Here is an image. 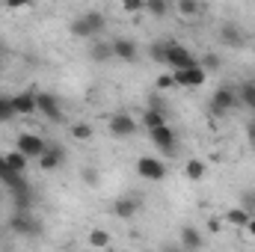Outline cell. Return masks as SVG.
Here are the masks:
<instances>
[{"label":"cell","instance_id":"6","mask_svg":"<svg viewBox=\"0 0 255 252\" xmlns=\"http://www.w3.org/2000/svg\"><path fill=\"white\" fill-rule=\"evenodd\" d=\"M148 136H151V142L163 151V154H172L175 148H178V136H175V130L166 125H157V127H148Z\"/></svg>","mask_w":255,"mask_h":252},{"label":"cell","instance_id":"36","mask_svg":"<svg viewBox=\"0 0 255 252\" xmlns=\"http://www.w3.org/2000/svg\"><path fill=\"white\" fill-rule=\"evenodd\" d=\"M247 133H250V142L255 145V125H250V127H247Z\"/></svg>","mask_w":255,"mask_h":252},{"label":"cell","instance_id":"33","mask_svg":"<svg viewBox=\"0 0 255 252\" xmlns=\"http://www.w3.org/2000/svg\"><path fill=\"white\" fill-rule=\"evenodd\" d=\"M172 86H175L172 74H163V77H157V89H172Z\"/></svg>","mask_w":255,"mask_h":252},{"label":"cell","instance_id":"3","mask_svg":"<svg viewBox=\"0 0 255 252\" xmlns=\"http://www.w3.org/2000/svg\"><path fill=\"white\" fill-rule=\"evenodd\" d=\"M238 92L232 89V86H220L214 95H211V113L214 116H226V113H232L235 107H238Z\"/></svg>","mask_w":255,"mask_h":252},{"label":"cell","instance_id":"32","mask_svg":"<svg viewBox=\"0 0 255 252\" xmlns=\"http://www.w3.org/2000/svg\"><path fill=\"white\" fill-rule=\"evenodd\" d=\"M83 181H86L89 187H95V184H98V169H92V166L83 169Z\"/></svg>","mask_w":255,"mask_h":252},{"label":"cell","instance_id":"15","mask_svg":"<svg viewBox=\"0 0 255 252\" xmlns=\"http://www.w3.org/2000/svg\"><path fill=\"white\" fill-rule=\"evenodd\" d=\"M250 217H253V214H250V211H247L244 205H238V208H229L223 220H226L229 226H235V229H247V223H250Z\"/></svg>","mask_w":255,"mask_h":252},{"label":"cell","instance_id":"13","mask_svg":"<svg viewBox=\"0 0 255 252\" xmlns=\"http://www.w3.org/2000/svg\"><path fill=\"white\" fill-rule=\"evenodd\" d=\"M65 163V148L63 145H45V151H42V157H39V166L45 169V172H54V169H60Z\"/></svg>","mask_w":255,"mask_h":252},{"label":"cell","instance_id":"26","mask_svg":"<svg viewBox=\"0 0 255 252\" xmlns=\"http://www.w3.org/2000/svg\"><path fill=\"white\" fill-rule=\"evenodd\" d=\"M148 54H151V60L157 65H166V42H154V45L148 48Z\"/></svg>","mask_w":255,"mask_h":252},{"label":"cell","instance_id":"16","mask_svg":"<svg viewBox=\"0 0 255 252\" xmlns=\"http://www.w3.org/2000/svg\"><path fill=\"white\" fill-rule=\"evenodd\" d=\"M136 199L133 196H122V199H116V205H113V214L119 217V220H130L133 214H136Z\"/></svg>","mask_w":255,"mask_h":252},{"label":"cell","instance_id":"10","mask_svg":"<svg viewBox=\"0 0 255 252\" xmlns=\"http://www.w3.org/2000/svg\"><path fill=\"white\" fill-rule=\"evenodd\" d=\"M110 133L116 136V139H128V136H133L136 133V119L130 116V113H113L110 116Z\"/></svg>","mask_w":255,"mask_h":252},{"label":"cell","instance_id":"12","mask_svg":"<svg viewBox=\"0 0 255 252\" xmlns=\"http://www.w3.org/2000/svg\"><path fill=\"white\" fill-rule=\"evenodd\" d=\"M110 45H113V60H122V63H136L139 48H136V42H133V39L119 36V39H113Z\"/></svg>","mask_w":255,"mask_h":252},{"label":"cell","instance_id":"28","mask_svg":"<svg viewBox=\"0 0 255 252\" xmlns=\"http://www.w3.org/2000/svg\"><path fill=\"white\" fill-rule=\"evenodd\" d=\"M12 116H15V110H12V101H9L6 95H0V125H3V122H9Z\"/></svg>","mask_w":255,"mask_h":252},{"label":"cell","instance_id":"31","mask_svg":"<svg viewBox=\"0 0 255 252\" xmlns=\"http://www.w3.org/2000/svg\"><path fill=\"white\" fill-rule=\"evenodd\" d=\"M241 205H244V208H247L250 214L255 211V193H253V190H247V193H241Z\"/></svg>","mask_w":255,"mask_h":252},{"label":"cell","instance_id":"14","mask_svg":"<svg viewBox=\"0 0 255 252\" xmlns=\"http://www.w3.org/2000/svg\"><path fill=\"white\" fill-rule=\"evenodd\" d=\"M220 42L226 45V48H244L247 45V33L238 27V24H220Z\"/></svg>","mask_w":255,"mask_h":252},{"label":"cell","instance_id":"4","mask_svg":"<svg viewBox=\"0 0 255 252\" xmlns=\"http://www.w3.org/2000/svg\"><path fill=\"white\" fill-rule=\"evenodd\" d=\"M36 107H39V116H45L48 122H63V104H60V98L57 95H51V92H36Z\"/></svg>","mask_w":255,"mask_h":252},{"label":"cell","instance_id":"11","mask_svg":"<svg viewBox=\"0 0 255 252\" xmlns=\"http://www.w3.org/2000/svg\"><path fill=\"white\" fill-rule=\"evenodd\" d=\"M9 101H12L15 116H33V113H39V107H36V92H33V89L15 92V95H9Z\"/></svg>","mask_w":255,"mask_h":252},{"label":"cell","instance_id":"18","mask_svg":"<svg viewBox=\"0 0 255 252\" xmlns=\"http://www.w3.org/2000/svg\"><path fill=\"white\" fill-rule=\"evenodd\" d=\"M181 247H184V250H199V247H202L199 229H193V226H184V229H181Z\"/></svg>","mask_w":255,"mask_h":252},{"label":"cell","instance_id":"8","mask_svg":"<svg viewBox=\"0 0 255 252\" xmlns=\"http://www.w3.org/2000/svg\"><path fill=\"white\" fill-rule=\"evenodd\" d=\"M199 60L193 57L190 51L184 48V45H178V42H166V65L175 71V68H190L196 65Z\"/></svg>","mask_w":255,"mask_h":252},{"label":"cell","instance_id":"29","mask_svg":"<svg viewBox=\"0 0 255 252\" xmlns=\"http://www.w3.org/2000/svg\"><path fill=\"white\" fill-rule=\"evenodd\" d=\"M199 65H202L205 71H217V68H220V57H217V54H205V57L199 60Z\"/></svg>","mask_w":255,"mask_h":252},{"label":"cell","instance_id":"25","mask_svg":"<svg viewBox=\"0 0 255 252\" xmlns=\"http://www.w3.org/2000/svg\"><path fill=\"white\" fill-rule=\"evenodd\" d=\"M113 241H110V235L107 232H101V229H92L89 232V247H110Z\"/></svg>","mask_w":255,"mask_h":252},{"label":"cell","instance_id":"19","mask_svg":"<svg viewBox=\"0 0 255 252\" xmlns=\"http://www.w3.org/2000/svg\"><path fill=\"white\" fill-rule=\"evenodd\" d=\"M184 175H187V181H202V178H205V163H202L199 157L187 160V166H184Z\"/></svg>","mask_w":255,"mask_h":252},{"label":"cell","instance_id":"30","mask_svg":"<svg viewBox=\"0 0 255 252\" xmlns=\"http://www.w3.org/2000/svg\"><path fill=\"white\" fill-rule=\"evenodd\" d=\"M119 3H122V9H125V12H130V15L145 9V0H119Z\"/></svg>","mask_w":255,"mask_h":252},{"label":"cell","instance_id":"34","mask_svg":"<svg viewBox=\"0 0 255 252\" xmlns=\"http://www.w3.org/2000/svg\"><path fill=\"white\" fill-rule=\"evenodd\" d=\"M6 9H24V6H30V0H0Z\"/></svg>","mask_w":255,"mask_h":252},{"label":"cell","instance_id":"9","mask_svg":"<svg viewBox=\"0 0 255 252\" xmlns=\"http://www.w3.org/2000/svg\"><path fill=\"white\" fill-rule=\"evenodd\" d=\"M45 145H48V142H45L39 133H30V130H24V133L18 136V145H15V148H18L21 154H27L30 160H39V157H42V151H45Z\"/></svg>","mask_w":255,"mask_h":252},{"label":"cell","instance_id":"37","mask_svg":"<svg viewBox=\"0 0 255 252\" xmlns=\"http://www.w3.org/2000/svg\"><path fill=\"white\" fill-rule=\"evenodd\" d=\"M3 54H6V45H3V39H0V60H3Z\"/></svg>","mask_w":255,"mask_h":252},{"label":"cell","instance_id":"21","mask_svg":"<svg viewBox=\"0 0 255 252\" xmlns=\"http://www.w3.org/2000/svg\"><path fill=\"white\" fill-rule=\"evenodd\" d=\"M6 160H9V166H12V169H18V172H24V169H27V163H30V157H27V154H21L18 148H15V151H9V154H6Z\"/></svg>","mask_w":255,"mask_h":252},{"label":"cell","instance_id":"2","mask_svg":"<svg viewBox=\"0 0 255 252\" xmlns=\"http://www.w3.org/2000/svg\"><path fill=\"white\" fill-rule=\"evenodd\" d=\"M9 229L18 232V235H27V238H39V235H42V220L33 217V211L18 208V211L12 214V220H9Z\"/></svg>","mask_w":255,"mask_h":252},{"label":"cell","instance_id":"35","mask_svg":"<svg viewBox=\"0 0 255 252\" xmlns=\"http://www.w3.org/2000/svg\"><path fill=\"white\" fill-rule=\"evenodd\" d=\"M247 232L255 238V217H250V223H247Z\"/></svg>","mask_w":255,"mask_h":252},{"label":"cell","instance_id":"20","mask_svg":"<svg viewBox=\"0 0 255 252\" xmlns=\"http://www.w3.org/2000/svg\"><path fill=\"white\" fill-rule=\"evenodd\" d=\"M238 98L247 104V110H255V80L241 83V95H238Z\"/></svg>","mask_w":255,"mask_h":252},{"label":"cell","instance_id":"5","mask_svg":"<svg viewBox=\"0 0 255 252\" xmlns=\"http://www.w3.org/2000/svg\"><path fill=\"white\" fill-rule=\"evenodd\" d=\"M205 77H208V71L199 63L190 65V68H175V71H172V80H175V86H181V89H196V86H202Z\"/></svg>","mask_w":255,"mask_h":252},{"label":"cell","instance_id":"24","mask_svg":"<svg viewBox=\"0 0 255 252\" xmlns=\"http://www.w3.org/2000/svg\"><path fill=\"white\" fill-rule=\"evenodd\" d=\"M142 122H145V127H157V125H163L166 119H163V113H160L157 107H148V110L142 113Z\"/></svg>","mask_w":255,"mask_h":252},{"label":"cell","instance_id":"7","mask_svg":"<svg viewBox=\"0 0 255 252\" xmlns=\"http://www.w3.org/2000/svg\"><path fill=\"white\" fill-rule=\"evenodd\" d=\"M136 175L145 181H163L166 178V163L160 157H139L136 160Z\"/></svg>","mask_w":255,"mask_h":252},{"label":"cell","instance_id":"22","mask_svg":"<svg viewBox=\"0 0 255 252\" xmlns=\"http://www.w3.org/2000/svg\"><path fill=\"white\" fill-rule=\"evenodd\" d=\"M145 12H151L154 18H163L169 12V0H145Z\"/></svg>","mask_w":255,"mask_h":252},{"label":"cell","instance_id":"23","mask_svg":"<svg viewBox=\"0 0 255 252\" xmlns=\"http://www.w3.org/2000/svg\"><path fill=\"white\" fill-rule=\"evenodd\" d=\"M178 12H181L184 18H196V15L202 12V3H199V0H178Z\"/></svg>","mask_w":255,"mask_h":252},{"label":"cell","instance_id":"17","mask_svg":"<svg viewBox=\"0 0 255 252\" xmlns=\"http://www.w3.org/2000/svg\"><path fill=\"white\" fill-rule=\"evenodd\" d=\"M89 57H92L95 63H110V60H113V45H110V42L95 39V42H92V48H89Z\"/></svg>","mask_w":255,"mask_h":252},{"label":"cell","instance_id":"1","mask_svg":"<svg viewBox=\"0 0 255 252\" xmlns=\"http://www.w3.org/2000/svg\"><path fill=\"white\" fill-rule=\"evenodd\" d=\"M104 27H107V18L98 12V9H89V12H83V15H77L74 21H71V36L74 39H95V36H101L104 33Z\"/></svg>","mask_w":255,"mask_h":252},{"label":"cell","instance_id":"27","mask_svg":"<svg viewBox=\"0 0 255 252\" xmlns=\"http://www.w3.org/2000/svg\"><path fill=\"white\" fill-rule=\"evenodd\" d=\"M71 136H74V139H80V142L92 139V125H86V122H77V125L71 127Z\"/></svg>","mask_w":255,"mask_h":252}]
</instances>
